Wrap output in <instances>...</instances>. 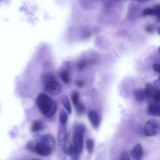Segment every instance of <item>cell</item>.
Here are the masks:
<instances>
[{"mask_svg":"<svg viewBox=\"0 0 160 160\" xmlns=\"http://www.w3.org/2000/svg\"><path fill=\"white\" fill-rule=\"evenodd\" d=\"M157 20L158 21L160 22V14L157 16Z\"/></svg>","mask_w":160,"mask_h":160,"instance_id":"4dcf8cb0","label":"cell"},{"mask_svg":"<svg viewBox=\"0 0 160 160\" xmlns=\"http://www.w3.org/2000/svg\"><path fill=\"white\" fill-rule=\"evenodd\" d=\"M73 144L77 154L80 155L83 150L84 147L83 135H74Z\"/></svg>","mask_w":160,"mask_h":160,"instance_id":"8992f818","label":"cell"},{"mask_svg":"<svg viewBox=\"0 0 160 160\" xmlns=\"http://www.w3.org/2000/svg\"><path fill=\"white\" fill-rule=\"evenodd\" d=\"M155 27L152 25H148L146 28V30L148 32H151L154 30Z\"/></svg>","mask_w":160,"mask_h":160,"instance_id":"83f0119b","label":"cell"},{"mask_svg":"<svg viewBox=\"0 0 160 160\" xmlns=\"http://www.w3.org/2000/svg\"><path fill=\"white\" fill-rule=\"evenodd\" d=\"M134 96L138 102L144 101L147 98L145 90L142 89H138L135 90L134 91Z\"/></svg>","mask_w":160,"mask_h":160,"instance_id":"7c38bea8","label":"cell"},{"mask_svg":"<svg viewBox=\"0 0 160 160\" xmlns=\"http://www.w3.org/2000/svg\"><path fill=\"white\" fill-rule=\"evenodd\" d=\"M59 119L62 125L66 123L68 120V115L65 111L62 110L60 112Z\"/></svg>","mask_w":160,"mask_h":160,"instance_id":"d6986e66","label":"cell"},{"mask_svg":"<svg viewBox=\"0 0 160 160\" xmlns=\"http://www.w3.org/2000/svg\"><path fill=\"white\" fill-rule=\"evenodd\" d=\"M154 13V10L149 8H146L144 10L143 12V14L145 15H153Z\"/></svg>","mask_w":160,"mask_h":160,"instance_id":"7402d4cb","label":"cell"},{"mask_svg":"<svg viewBox=\"0 0 160 160\" xmlns=\"http://www.w3.org/2000/svg\"></svg>","mask_w":160,"mask_h":160,"instance_id":"e575fe53","label":"cell"},{"mask_svg":"<svg viewBox=\"0 0 160 160\" xmlns=\"http://www.w3.org/2000/svg\"><path fill=\"white\" fill-rule=\"evenodd\" d=\"M68 134L66 129L65 127H60L57 135L58 141L59 146H63L64 141Z\"/></svg>","mask_w":160,"mask_h":160,"instance_id":"30bf717a","label":"cell"},{"mask_svg":"<svg viewBox=\"0 0 160 160\" xmlns=\"http://www.w3.org/2000/svg\"><path fill=\"white\" fill-rule=\"evenodd\" d=\"M120 160H131L128 153L126 151L122 152Z\"/></svg>","mask_w":160,"mask_h":160,"instance_id":"603a6c76","label":"cell"},{"mask_svg":"<svg viewBox=\"0 0 160 160\" xmlns=\"http://www.w3.org/2000/svg\"><path fill=\"white\" fill-rule=\"evenodd\" d=\"M71 99L75 107H76L79 102V94L78 92H75L71 95Z\"/></svg>","mask_w":160,"mask_h":160,"instance_id":"ac0fdd59","label":"cell"},{"mask_svg":"<svg viewBox=\"0 0 160 160\" xmlns=\"http://www.w3.org/2000/svg\"><path fill=\"white\" fill-rule=\"evenodd\" d=\"M88 117L93 127L98 128L99 127L100 120L99 116L96 112L94 111H91L88 113Z\"/></svg>","mask_w":160,"mask_h":160,"instance_id":"9c48e42d","label":"cell"},{"mask_svg":"<svg viewBox=\"0 0 160 160\" xmlns=\"http://www.w3.org/2000/svg\"><path fill=\"white\" fill-rule=\"evenodd\" d=\"M52 150L48 146L38 143L36 145L35 147L36 153L39 155L43 157H47L52 154Z\"/></svg>","mask_w":160,"mask_h":160,"instance_id":"52a82bcc","label":"cell"},{"mask_svg":"<svg viewBox=\"0 0 160 160\" xmlns=\"http://www.w3.org/2000/svg\"><path fill=\"white\" fill-rule=\"evenodd\" d=\"M86 63L82 62H81L78 64V68L79 71H82L84 70L86 67Z\"/></svg>","mask_w":160,"mask_h":160,"instance_id":"d4e9b609","label":"cell"},{"mask_svg":"<svg viewBox=\"0 0 160 160\" xmlns=\"http://www.w3.org/2000/svg\"><path fill=\"white\" fill-rule=\"evenodd\" d=\"M76 111L79 114H82L86 110V107L83 104L80 103L76 107Z\"/></svg>","mask_w":160,"mask_h":160,"instance_id":"44dd1931","label":"cell"},{"mask_svg":"<svg viewBox=\"0 0 160 160\" xmlns=\"http://www.w3.org/2000/svg\"><path fill=\"white\" fill-rule=\"evenodd\" d=\"M86 130V127L82 124L78 125L75 127L74 130V135L81 134L83 135Z\"/></svg>","mask_w":160,"mask_h":160,"instance_id":"2e32d148","label":"cell"},{"mask_svg":"<svg viewBox=\"0 0 160 160\" xmlns=\"http://www.w3.org/2000/svg\"><path fill=\"white\" fill-rule=\"evenodd\" d=\"M158 34L160 36V27H159L158 29Z\"/></svg>","mask_w":160,"mask_h":160,"instance_id":"d6a6232c","label":"cell"},{"mask_svg":"<svg viewBox=\"0 0 160 160\" xmlns=\"http://www.w3.org/2000/svg\"><path fill=\"white\" fill-rule=\"evenodd\" d=\"M158 87L151 83H148L145 85V91L147 98L151 97L155 94Z\"/></svg>","mask_w":160,"mask_h":160,"instance_id":"8fae6325","label":"cell"},{"mask_svg":"<svg viewBox=\"0 0 160 160\" xmlns=\"http://www.w3.org/2000/svg\"><path fill=\"white\" fill-rule=\"evenodd\" d=\"M131 155L134 160H141L143 155V149L139 144L135 145L131 150Z\"/></svg>","mask_w":160,"mask_h":160,"instance_id":"ba28073f","label":"cell"},{"mask_svg":"<svg viewBox=\"0 0 160 160\" xmlns=\"http://www.w3.org/2000/svg\"><path fill=\"white\" fill-rule=\"evenodd\" d=\"M36 103L37 107L44 116L50 118L54 116L57 110L56 103L45 94H40L37 96Z\"/></svg>","mask_w":160,"mask_h":160,"instance_id":"6da1fadb","label":"cell"},{"mask_svg":"<svg viewBox=\"0 0 160 160\" xmlns=\"http://www.w3.org/2000/svg\"><path fill=\"white\" fill-rule=\"evenodd\" d=\"M153 68L155 72L160 73V64H156L153 66Z\"/></svg>","mask_w":160,"mask_h":160,"instance_id":"4316f807","label":"cell"},{"mask_svg":"<svg viewBox=\"0 0 160 160\" xmlns=\"http://www.w3.org/2000/svg\"><path fill=\"white\" fill-rule=\"evenodd\" d=\"M153 84L155 86L158 88L160 87V75H159L158 79L155 80L153 82Z\"/></svg>","mask_w":160,"mask_h":160,"instance_id":"f1b7e54d","label":"cell"},{"mask_svg":"<svg viewBox=\"0 0 160 160\" xmlns=\"http://www.w3.org/2000/svg\"><path fill=\"white\" fill-rule=\"evenodd\" d=\"M62 90V85L58 82L55 80L48 83L45 87V91L46 92L52 96H56L60 94Z\"/></svg>","mask_w":160,"mask_h":160,"instance_id":"277c9868","label":"cell"},{"mask_svg":"<svg viewBox=\"0 0 160 160\" xmlns=\"http://www.w3.org/2000/svg\"><path fill=\"white\" fill-rule=\"evenodd\" d=\"M148 113L155 116H160V100L152 97L147 98Z\"/></svg>","mask_w":160,"mask_h":160,"instance_id":"3957f363","label":"cell"},{"mask_svg":"<svg viewBox=\"0 0 160 160\" xmlns=\"http://www.w3.org/2000/svg\"><path fill=\"white\" fill-rule=\"evenodd\" d=\"M77 87L79 88H81L84 86V83L82 81L80 80H77L76 82Z\"/></svg>","mask_w":160,"mask_h":160,"instance_id":"f546056e","label":"cell"},{"mask_svg":"<svg viewBox=\"0 0 160 160\" xmlns=\"http://www.w3.org/2000/svg\"><path fill=\"white\" fill-rule=\"evenodd\" d=\"M60 77L61 80L64 83L68 84L69 83L70 80V74L67 70H64L60 74Z\"/></svg>","mask_w":160,"mask_h":160,"instance_id":"9a60e30c","label":"cell"},{"mask_svg":"<svg viewBox=\"0 0 160 160\" xmlns=\"http://www.w3.org/2000/svg\"><path fill=\"white\" fill-rule=\"evenodd\" d=\"M86 147L88 152L91 154L94 148V142L92 139H88L86 141Z\"/></svg>","mask_w":160,"mask_h":160,"instance_id":"e0dca14e","label":"cell"},{"mask_svg":"<svg viewBox=\"0 0 160 160\" xmlns=\"http://www.w3.org/2000/svg\"><path fill=\"white\" fill-rule=\"evenodd\" d=\"M160 132V124L154 118L150 119L145 125L144 133L146 137H151L158 135Z\"/></svg>","mask_w":160,"mask_h":160,"instance_id":"7a4b0ae2","label":"cell"},{"mask_svg":"<svg viewBox=\"0 0 160 160\" xmlns=\"http://www.w3.org/2000/svg\"><path fill=\"white\" fill-rule=\"evenodd\" d=\"M44 126L43 122L39 121H34L31 125V131L33 133H36L42 130Z\"/></svg>","mask_w":160,"mask_h":160,"instance_id":"4fadbf2b","label":"cell"},{"mask_svg":"<svg viewBox=\"0 0 160 160\" xmlns=\"http://www.w3.org/2000/svg\"><path fill=\"white\" fill-rule=\"evenodd\" d=\"M36 144L32 141H30L27 143L26 148L27 150L32 152H36L35 147Z\"/></svg>","mask_w":160,"mask_h":160,"instance_id":"ffe728a7","label":"cell"},{"mask_svg":"<svg viewBox=\"0 0 160 160\" xmlns=\"http://www.w3.org/2000/svg\"><path fill=\"white\" fill-rule=\"evenodd\" d=\"M32 160H40L37 159H33Z\"/></svg>","mask_w":160,"mask_h":160,"instance_id":"836d02e7","label":"cell"},{"mask_svg":"<svg viewBox=\"0 0 160 160\" xmlns=\"http://www.w3.org/2000/svg\"><path fill=\"white\" fill-rule=\"evenodd\" d=\"M154 13L153 15L157 16L160 14V4L157 6L155 8L153 9Z\"/></svg>","mask_w":160,"mask_h":160,"instance_id":"484cf974","label":"cell"},{"mask_svg":"<svg viewBox=\"0 0 160 160\" xmlns=\"http://www.w3.org/2000/svg\"><path fill=\"white\" fill-rule=\"evenodd\" d=\"M139 2H148L149 1H146V0H144V1H139Z\"/></svg>","mask_w":160,"mask_h":160,"instance_id":"1f68e13d","label":"cell"},{"mask_svg":"<svg viewBox=\"0 0 160 160\" xmlns=\"http://www.w3.org/2000/svg\"><path fill=\"white\" fill-rule=\"evenodd\" d=\"M61 101L68 113L71 114L72 112V108L68 97L66 95H64L61 97Z\"/></svg>","mask_w":160,"mask_h":160,"instance_id":"5bb4252c","label":"cell"},{"mask_svg":"<svg viewBox=\"0 0 160 160\" xmlns=\"http://www.w3.org/2000/svg\"><path fill=\"white\" fill-rule=\"evenodd\" d=\"M39 143H42L54 150L56 147V143L55 139L50 134H46L42 136H39L38 137Z\"/></svg>","mask_w":160,"mask_h":160,"instance_id":"5b68a950","label":"cell"},{"mask_svg":"<svg viewBox=\"0 0 160 160\" xmlns=\"http://www.w3.org/2000/svg\"><path fill=\"white\" fill-rule=\"evenodd\" d=\"M151 97L155 99L160 100V88H157L154 94Z\"/></svg>","mask_w":160,"mask_h":160,"instance_id":"cb8c5ba5","label":"cell"}]
</instances>
